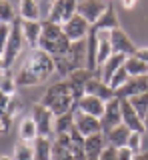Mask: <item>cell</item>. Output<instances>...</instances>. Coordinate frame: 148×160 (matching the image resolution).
Instances as JSON below:
<instances>
[{
  "mask_svg": "<svg viewBox=\"0 0 148 160\" xmlns=\"http://www.w3.org/2000/svg\"><path fill=\"white\" fill-rule=\"evenodd\" d=\"M134 160H148V152H140V154H136V158Z\"/></svg>",
  "mask_w": 148,
  "mask_h": 160,
  "instance_id": "cell-40",
  "label": "cell"
},
{
  "mask_svg": "<svg viewBox=\"0 0 148 160\" xmlns=\"http://www.w3.org/2000/svg\"><path fill=\"white\" fill-rule=\"evenodd\" d=\"M86 94H88V96H96V98L104 100V102H110V100L118 98V96H116V92L112 90L110 84L104 82V80L98 78V76H94V78L90 80V82L86 84Z\"/></svg>",
  "mask_w": 148,
  "mask_h": 160,
  "instance_id": "cell-15",
  "label": "cell"
},
{
  "mask_svg": "<svg viewBox=\"0 0 148 160\" xmlns=\"http://www.w3.org/2000/svg\"><path fill=\"white\" fill-rule=\"evenodd\" d=\"M94 76H96V72H92L90 68H78L66 78V82H68V86H70V90H72V96H74V100H76V104L86 96V84L90 82Z\"/></svg>",
  "mask_w": 148,
  "mask_h": 160,
  "instance_id": "cell-7",
  "label": "cell"
},
{
  "mask_svg": "<svg viewBox=\"0 0 148 160\" xmlns=\"http://www.w3.org/2000/svg\"><path fill=\"white\" fill-rule=\"evenodd\" d=\"M126 58L128 56H124V54H112L104 66L98 68V78H102L104 82H110V78L126 64Z\"/></svg>",
  "mask_w": 148,
  "mask_h": 160,
  "instance_id": "cell-20",
  "label": "cell"
},
{
  "mask_svg": "<svg viewBox=\"0 0 148 160\" xmlns=\"http://www.w3.org/2000/svg\"><path fill=\"white\" fill-rule=\"evenodd\" d=\"M16 90H18V80H16V76H12L10 70H8V72H2V80H0V92H2L4 96H12V98H14Z\"/></svg>",
  "mask_w": 148,
  "mask_h": 160,
  "instance_id": "cell-30",
  "label": "cell"
},
{
  "mask_svg": "<svg viewBox=\"0 0 148 160\" xmlns=\"http://www.w3.org/2000/svg\"><path fill=\"white\" fill-rule=\"evenodd\" d=\"M52 160H76L70 144V134H58L52 142Z\"/></svg>",
  "mask_w": 148,
  "mask_h": 160,
  "instance_id": "cell-16",
  "label": "cell"
},
{
  "mask_svg": "<svg viewBox=\"0 0 148 160\" xmlns=\"http://www.w3.org/2000/svg\"><path fill=\"white\" fill-rule=\"evenodd\" d=\"M128 80H130V74H128V72H126V68L122 66V68H120V70H118V72L114 74V76L110 78V82H108V84L112 86V90H114V92H118V90L124 86Z\"/></svg>",
  "mask_w": 148,
  "mask_h": 160,
  "instance_id": "cell-33",
  "label": "cell"
},
{
  "mask_svg": "<svg viewBox=\"0 0 148 160\" xmlns=\"http://www.w3.org/2000/svg\"><path fill=\"white\" fill-rule=\"evenodd\" d=\"M106 146H108V142H106V134L104 132L86 136V140H84L86 160H100V156H102V152L106 150Z\"/></svg>",
  "mask_w": 148,
  "mask_h": 160,
  "instance_id": "cell-14",
  "label": "cell"
},
{
  "mask_svg": "<svg viewBox=\"0 0 148 160\" xmlns=\"http://www.w3.org/2000/svg\"><path fill=\"white\" fill-rule=\"evenodd\" d=\"M130 132L132 130L126 126V124H120V126H116V128H112L110 132H106V142H108V146H112V148H124L128 146V138H130Z\"/></svg>",
  "mask_w": 148,
  "mask_h": 160,
  "instance_id": "cell-21",
  "label": "cell"
},
{
  "mask_svg": "<svg viewBox=\"0 0 148 160\" xmlns=\"http://www.w3.org/2000/svg\"><path fill=\"white\" fill-rule=\"evenodd\" d=\"M40 104H44L46 108H50L56 116L66 114V112H70V110L76 108V100H74L72 90H70L66 80L50 84V86L44 90V94L40 98Z\"/></svg>",
  "mask_w": 148,
  "mask_h": 160,
  "instance_id": "cell-3",
  "label": "cell"
},
{
  "mask_svg": "<svg viewBox=\"0 0 148 160\" xmlns=\"http://www.w3.org/2000/svg\"><path fill=\"white\" fill-rule=\"evenodd\" d=\"M62 28H64V34L70 38V42H78V40H86L92 26L84 16L76 14V16H72L66 24H62Z\"/></svg>",
  "mask_w": 148,
  "mask_h": 160,
  "instance_id": "cell-9",
  "label": "cell"
},
{
  "mask_svg": "<svg viewBox=\"0 0 148 160\" xmlns=\"http://www.w3.org/2000/svg\"><path fill=\"white\" fill-rule=\"evenodd\" d=\"M130 104L134 106L136 112L142 116V120H144V118H146V114H148V92H146V94H140V96L130 98Z\"/></svg>",
  "mask_w": 148,
  "mask_h": 160,
  "instance_id": "cell-32",
  "label": "cell"
},
{
  "mask_svg": "<svg viewBox=\"0 0 148 160\" xmlns=\"http://www.w3.org/2000/svg\"><path fill=\"white\" fill-rule=\"evenodd\" d=\"M134 56H138L140 60H144V62L148 64V46H142V48H138Z\"/></svg>",
  "mask_w": 148,
  "mask_h": 160,
  "instance_id": "cell-38",
  "label": "cell"
},
{
  "mask_svg": "<svg viewBox=\"0 0 148 160\" xmlns=\"http://www.w3.org/2000/svg\"><path fill=\"white\" fill-rule=\"evenodd\" d=\"M110 42L114 48V54H124V56H134L138 46L130 40V36L124 32L122 28L110 30Z\"/></svg>",
  "mask_w": 148,
  "mask_h": 160,
  "instance_id": "cell-11",
  "label": "cell"
},
{
  "mask_svg": "<svg viewBox=\"0 0 148 160\" xmlns=\"http://www.w3.org/2000/svg\"><path fill=\"white\" fill-rule=\"evenodd\" d=\"M76 110H80V112L84 114H90V116H96V118H102L104 116V110H106V102L96 96H86L80 100V102L76 104Z\"/></svg>",
  "mask_w": 148,
  "mask_h": 160,
  "instance_id": "cell-19",
  "label": "cell"
},
{
  "mask_svg": "<svg viewBox=\"0 0 148 160\" xmlns=\"http://www.w3.org/2000/svg\"><path fill=\"white\" fill-rule=\"evenodd\" d=\"M148 92V76H140V78H130L128 82L116 92V96L120 100H130L134 96Z\"/></svg>",
  "mask_w": 148,
  "mask_h": 160,
  "instance_id": "cell-13",
  "label": "cell"
},
{
  "mask_svg": "<svg viewBox=\"0 0 148 160\" xmlns=\"http://www.w3.org/2000/svg\"><path fill=\"white\" fill-rule=\"evenodd\" d=\"M112 54H114V48L110 42V32H98V58H96L98 68L104 66Z\"/></svg>",
  "mask_w": 148,
  "mask_h": 160,
  "instance_id": "cell-23",
  "label": "cell"
},
{
  "mask_svg": "<svg viewBox=\"0 0 148 160\" xmlns=\"http://www.w3.org/2000/svg\"><path fill=\"white\" fill-rule=\"evenodd\" d=\"M74 128L82 134V136H92V134L102 132V122L100 118L90 116V114H84L80 110H76V118H74Z\"/></svg>",
  "mask_w": 148,
  "mask_h": 160,
  "instance_id": "cell-12",
  "label": "cell"
},
{
  "mask_svg": "<svg viewBox=\"0 0 148 160\" xmlns=\"http://www.w3.org/2000/svg\"><path fill=\"white\" fill-rule=\"evenodd\" d=\"M14 160H34V142H22L18 140V144L12 150Z\"/></svg>",
  "mask_w": 148,
  "mask_h": 160,
  "instance_id": "cell-29",
  "label": "cell"
},
{
  "mask_svg": "<svg viewBox=\"0 0 148 160\" xmlns=\"http://www.w3.org/2000/svg\"><path fill=\"white\" fill-rule=\"evenodd\" d=\"M116 28H120V22H118V14H116L114 6L110 4L108 10L102 14V18L92 26V30L94 32H110V30H116Z\"/></svg>",
  "mask_w": 148,
  "mask_h": 160,
  "instance_id": "cell-22",
  "label": "cell"
},
{
  "mask_svg": "<svg viewBox=\"0 0 148 160\" xmlns=\"http://www.w3.org/2000/svg\"><path fill=\"white\" fill-rule=\"evenodd\" d=\"M22 32L28 48L36 50L40 46V38H42V20H22Z\"/></svg>",
  "mask_w": 148,
  "mask_h": 160,
  "instance_id": "cell-18",
  "label": "cell"
},
{
  "mask_svg": "<svg viewBox=\"0 0 148 160\" xmlns=\"http://www.w3.org/2000/svg\"><path fill=\"white\" fill-rule=\"evenodd\" d=\"M20 16H16L10 0H0V22L4 24H14Z\"/></svg>",
  "mask_w": 148,
  "mask_h": 160,
  "instance_id": "cell-31",
  "label": "cell"
},
{
  "mask_svg": "<svg viewBox=\"0 0 148 160\" xmlns=\"http://www.w3.org/2000/svg\"><path fill=\"white\" fill-rule=\"evenodd\" d=\"M122 104V124H126L132 132H144V120L134 110L130 100H120Z\"/></svg>",
  "mask_w": 148,
  "mask_h": 160,
  "instance_id": "cell-17",
  "label": "cell"
},
{
  "mask_svg": "<svg viewBox=\"0 0 148 160\" xmlns=\"http://www.w3.org/2000/svg\"><path fill=\"white\" fill-rule=\"evenodd\" d=\"M74 118H76V108L70 110V112L66 114H60V116H56V120H54V134H66L70 132V130L74 128Z\"/></svg>",
  "mask_w": 148,
  "mask_h": 160,
  "instance_id": "cell-28",
  "label": "cell"
},
{
  "mask_svg": "<svg viewBox=\"0 0 148 160\" xmlns=\"http://www.w3.org/2000/svg\"><path fill=\"white\" fill-rule=\"evenodd\" d=\"M12 120H14V116H12V114H8V112H4L2 116H0V130H2V134H8V132H10Z\"/></svg>",
  "mask_w": 148,
  "mask_h": 160,
  "instance_id": "cell-35",
  "label": "cell"
},
{
  "mask_svg": "<svg viewBox=\"0 0 148 160\" xmlns=\"http://www.w3.org/2000/svg\"><path fill=\"white\" fill-rule=\"evenodd\" d=\"M0 160H14V158H12V156H6V154H4V156L0 158Z\"/></svg>",
  "mask_w": 148,
  "mask_h": 160,
  "instance_id": "cell-42",
  "label": "cell"
},
{
  "mask_svg": "<svg viewBox=\"0 0 148 160\" xmlns=\"http://www.w3.org/2000/svg\"><path fill=\"white\" fill-rule=\"evenodd\" d=\"M100 122H102V132H104V134L122 124V104H120V98H114V100H110V102H106V110H104V116L100 118Z\"/></svg>",
  "mask_w": 148,
  "mask_h": 160,
  "instance_id": "cell-10",
  "label": "cell"
},
{
  "mask_svg": "<svg viewBox=\"0 0 148 160\" xmlns=\"http://www.w3.org/2000/svg\"><path fill=\"white\" fill-rule=\"evenodd\" d=\"M30 116L34 118V122H36L38 134H40V136H46V138H54V136H56V134H54V120H56V114H54L50 108H46L44 104L36 102L32 106Z\"/></svg>",
  "mask_w": 148,
  "mask_h": 160,
  "instance_id": "cell-5",
  "label": "cell"
},
{
  "mask_svg": "<svg viewBox=\"0 0 148 160\" xmlns=\"http://www.w3.org/2000/svg\"><path fill=\"white\" fill-rule=\"evenodd\" d=\"M116 158H118V160H134V158H136V152H134L132 148L124 146V148H118V150H116Z\"/></svg>",
  "mask_w": 148,
  "mask_h": 160,
  "instance_id": "cell-36",
  "label": "cell"
},
{
  "mask_svg": "<svg viewBox=\"0 0 148 160\" xmlns=\"http://www.w3.org/2000/svg\"><path fill=\"white\" fill-rule=\"evenodd\" d=\"M24 32H22V20L18 18L16 22L12 24L10 30V36H8L6 44L2 46V58H0V64H2V72H8L12 68V64L16 62V58L20 56L22 48H24Z\"/></svg>",
  "mask_w": 148,
  "mask_h": 160,
  "instance_id": "cell-4",
  "label": "cell"
},
{
  "mask_svg": "<svg viewBox=\"0 0 148 160\" xmlns=\"http://www.w3.org/2000/svg\"><path fill=\"white\" fill-rule=\"evenodd\" d=\"M108 6H110V2H106V0H80L78 14L84 16L90 22V26H94L98 20L102 18V14L108 10Z\"/></svg>",
  "mask_w": 148,
  "mask_h": 160,
  "instance_id": "cell-8",
  "label": "cell"
},
{
  "mask_svg": "<svg viewBox=\"0 0 148 160\" xmlns=\"http://www.w3.org/2000/svg\"><path fill=\"white\" fill-rule=\"evenodd\" d=\"M144 134H148V114H146V118H144Z\"/></svg>",
  "mask_w": 148,
  "mask_h": 160,
  "instance_id": "cell-41",
  "label": "cell"
},
{
  "mask_svg": "<svg viewBox=\"0 0 148 160\" xmlns=\"http://www.w3.org/2000/svg\"><path fill=\"white\" fill-rule=\"evenodd\" d=\"M100 160H118V158H116V148H112V146H106V150L102 152Z\"/></svg>",
  "mask_w": 148,
  "mask_h": 160,
  "instance_id": "cell-37",
  "label": "cell"
},
{
  "mask_svg": "<svg viewBox=\"0 0 148 160\" xmlns=\"http://www.w3.org/2000/svg\"><path fill=\"white\" fill-rule=\"evenodd\" d=\"M78 4L80 0H56L54 4H50L46 18L56 24H66L72 16L78 14Z\"/></svg>",
  "mask_w": 148,
  "mask_h": 160,
  "instance_id": "cell-6",
  "label": "cell"
},
{
  "mask_svg": "<svg viewBox=\"0 0 148 160\" xmlns=\"http://www.w3.org/2000/svg\"><path fill=\"white\" fill-rule=\"evenodd\" d=\"M142 138H144V132H130V138H128V148H132L136 154L142 152Z\"/></svg>",
  "mask_w": 148,
  "mask_h": 160,
  "instance_id": "cell-34",
  "label": "cell"
},
{
  "mask_svg": "<svg viewBox=\"0 0 148 160\" xmlns=\"http://www.w3.org/2000/svg\"><path fill=\"white\" fill-rule=\"evenodd\" d=\"M56 72V62L48 52L36 48L30 50L26 58H24L20 70L16 74L18 86H36V84L46 82L52 74Z\"/></svg>",
  "mask_w": 148,
  "mask_h": 160,
  "instance_id": "cell-1",
  "label": "cell"
},
{
  "mask_svg": "<svg viewBox=\"0 0 148 160\" xmlns=\"http://www.w3.org/2000/svg\"><path fill=\"white\" fill-rule=\"evenodd\" d=\"M70 46H72V42L64 34L62 24H56L52 20L44 18L42 20V38H40V46L38 48L48 52L52 58H58V56H64L70 50Z\"/></svg>",
  "mask_w": 148,
  "mask_h": 160,
  "instance_id": "cell-2",
  "label": "cell"
},
{
  "mask_svg": "<svg viewBox=\"0 0 148 160\" xmlns=\"http://www.w3.org/2000/svg\"><path fill=\"white\" fill-rule=\"evenodd\" d=\"M18 16L22 20H42L38 0H18Z\"/></svg>",
  "mask_w": 148,
  "mask_h": 160,
  "instance_id": "cell-24",
  "label": "cell"
},
{
  "mask_svg": "<svg viewBox=\"0 0 148 160\" xmlns=\"http://www.w3.org/2000/svg\"><path fill=\"white\" fill-rule=\"evenodd\" d=\"M136 2H138V0H122V6L130 10V8H134V6H136Z\"/></svg>",
  "mask_w": 148,
  "mask_h": 160,
  "instance_id": "cell-39",
  "label": "cell"
},
{
  "mask_svg": "<svg viewBox=\"0 0 148 160\" xmlns=\"http://www.w3.org/2000/svg\"><path fill=\"white\" fill-rule=\"evenodd\" d=\"M124 68H126V72L130 74V78L148 76V64L144 62V60H140L138 56H128Z\"/></svg>",
  "mask_w": 148,
  "mask_h": 160,
  "instance_id": "cell-27",
  "label": "cell"
},
{
  "mask_svg": "<svg viewBox=\"0 0 148 160\" xmlns=\"http://www.w3.org/2000/svg\"><path fill=\"white\" fill-rule=\"evenodd\" d=\"M40 134H38V126L34 122L32 116H26L20 120V126H18V138L22 142H34Z\"/></svg>",
  "mask_w": 148,
  "mask_h": 160,
  "instance_id": "cell-25",
  "label": "cell"
},
{
  "mask_svg": "<svg viewBox=\"0 0 148 160\" xmlns=\"http://www.w3.org/2000/svg\"><path fill=\"white\" fill-rule=\"evenodd\" d=\"M52 142L54 138L38 136L34 140V160H52Z\"/></svg>",
  "mask_w": 148,
  "mask_h": 160,
  "instance_id": "cell-26",
  "label": "cell"
}]
</instances>
